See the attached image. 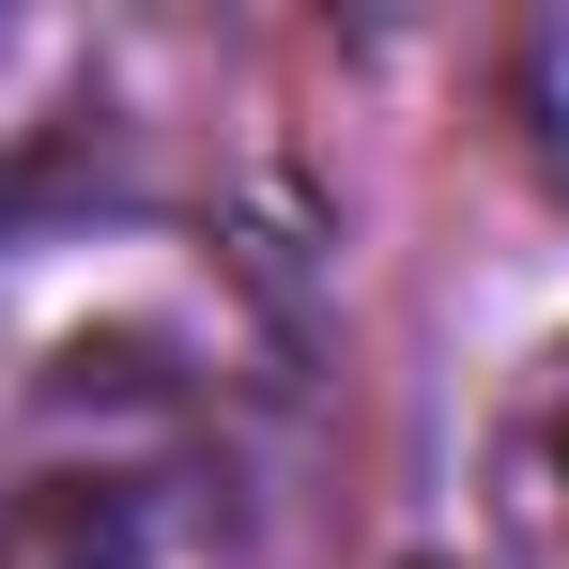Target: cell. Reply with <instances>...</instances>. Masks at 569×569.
I'll return each mask as SVG.
<instances>
[{"label": "cell", "mask_w": 569, "mask_h": 569, "mask_svg": "<svg viewBox=\"0 0 569 569\" xmlns=\"http://www.w3.org/2000/svg\"><path fill=\"white\" fill-rule=\"evenodd\" d=\"M508 108H523V154H539V170H555V200H569V16H539V31H523Z\"/></svg>", "instance_id": "obj_3"}, {"label": "cell", "mask_w": 569, "mask_h": 569, "mask_svg": "<svg viewBox=\"0 0 569 569\" xmlns=\"http://www.w3.org/2000/svg\"><path fill=\"white\" fill-rule=\"evenodd\" d=\"M492 523H508V555H523V569H569V355H539V385L508 400Z\"/></svg>", "instance_id": "obj_2"}, {"label": "cell", "mask_w": 569, "mask_h": 569, "mask_svg": "<svg viewBox=\"0 0 569 569\" xmlns=\"http://www.w3.org/2000/svg\"><path fill=\"white\" fill-rule=\"evenodd\" d=\"M0 569H231V477L154 416H62L0 477Z\"/></svg>", "instance_id": "obj_1"}]
</instances>
